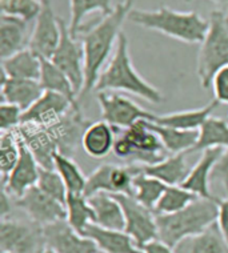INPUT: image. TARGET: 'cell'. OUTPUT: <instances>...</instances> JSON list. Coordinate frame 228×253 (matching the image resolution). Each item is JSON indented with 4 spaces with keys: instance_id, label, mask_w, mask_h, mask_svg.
Returning <instances> with one entry per match:
<instances>
[{
    "instance_id": "29",
    "label": "cell",
    "mask_w": 228,
    "mask_h": 253,
    "mask_svg": "<svg viewBox=\"0 0 228 253\" xmlns=\"http://www.w3.org/2000/svg\"><path fill=\"white\" fill-rule=\"evenodd\" d=\"M39 82L43 85L44 91L59 93L68 99L74 105H79L78 93L71 80L49 59H42V75Z\"/></svg>"
},
{
    "instance_id": "7",
    "label": "cell",
    "mask_w": 228,
    "mask_h": 253,
    "mask_svg": "<svg viewBox=\"0 0 228 253\" xmlns=\"http://www.w3.org/2000/svg\"><path fill=\"white\" fill-rule=\"evenodd\" d=\"M0 248L4 253H42L46 248L43 228L32 221L1 218Z\"/></svg>"
},
{
    "instance_id": "11",
    "label": "cell",
    "mask_w": 228,
    "mask_h": 253,
    "mask_svg": "<svg viewBox=\"0 0 228 253\" xmlns=\"http://www.w3.org/2000/svg\"><path fill=\"white\" fill-rule=\"evenodd\" d=\"M97 103L100 105L101 120L119 129L130 128L140 120L154 122L155 119V114L145 111L135 101L119 93L99 92Z\"/></svg>"
},
{
    "instance_id": "36",
    "label": "cell",
    "mask_w": 228,
    "mask_h": 253,
    "mask_svg": "<svg viewBox=\"0 0 228 253\" xmlns=\"http://www.w3.org/2000/svg\"><path fill=\"white\" fill-rule=\"evenodd\" d=\"M36 187H39L49 197H52L55 200L60 201L62 204L66 205L68 191H67V187L63 181L62 176L57 173L55 168L40 167L39 180H38Z\"/></svg>"
},
{
    "instance_id": "12",
    "label": "cell",
    "mask_w": 228,
    "mask_h": 253,
    "mask_svg": "<svg viewBox=\"0 0 228 253\" xmlns=\"http://www.w3.org/2000/svg\"><path fill=\"white\" fill-rule=\"evenodd\" d=\"M62 38L60 18L53 12L49 0H42V9L36 16L28 48L42 59H51Z\"/></svg>"
},
{
    "instance_id": "15",
    "label": "cell",
    "mask_w": 228,
    "mask_h": 253,
    "mask_svg": "<svg viewBox=\"0 0 228 253\" xmlns=\"http://www.w3.org/2000/svg\"><path fill=\"white\" fill-rule=\"evenodd\" d=\"M19 143H20L19 162L16 163V166L12 169V172L9 173L8 177L1 181V185H3L1 189L7 191V193L12 199H19L28 189L36 187L40 172L39 163L35 159V156L32 155L31 151L28 149V147L23 143L20 137H19Z\"/></svg>"
},
{
    "instance_id": "5",
    "label": "cell",
    "mask_w": 228,
    "mask_h": 253,
    "mask_svg": "<svg viewBox=\"0 0 228 253\" xmlns=\"http://www.w3.org/2000/svg\"><path fill=\"white\" fill-rule=\"evenodd\" d=\"M208 23L196 64L197 78L204 89L211 87L216 72L228 66V13L223 9L211 11Z\"/></svg>"
},
{
    "instance_id": "13",
    "label": "cell",
    "mask_w": 228,
    "mask_h": 253,
    "mask_svg": "<svg viewBox=\"0 0 228 253\" xmlns=\"http://www.w3.org/2000/svg\"><path fill=\"white\" fill-rule=\"evenodd\" d=\"M15 205L28 216L30 221L42 228L67 217L66 205L46 195L39 187H32L23 196L15 199Z\"/></svg>"
},
{
    "instance_id": "42",
    "label": "cell",
    "mask_w": 228,
    "mask_h": 253,
    "mask_svg": "<svg viewBox=\"0 0 228 253\" xmlns=\"http://www.w3.org/2000/svg\"><path fill=\"white\" fill-rule=\"evenodd\" d=\"M144 253H176V251L160 240L151 241L143 248Z\"/></svg>"
},
{
    "instance_id": "17",
    "label": "cell",
    "mask_w": 228,
    "mask_h": 253,
    "mask_svg": "<svg viewBox=\"0 0 228 253\" xmlns=\"http://www.w3.org/2000/svg\"><path fill=\"white\" fill-rule=\"evenodd\" d=\"M82 235L91 239L103 253H144L126 231H115L91 223Z\"/></svg>"
},
{
    "instance_id": "45",
    "label": "cell",
    "mask_w": 228,
    "mask_h": 253,
    "mask_svg": "<svg viewBox=\"0 0 228 253\" xmlns=\"http://www.w3.org/2000/svg\"><path fill=\"white\" fill-rule=\"evenodd\" d=\"M42 253H56V252H55L53 249L48 248V247H46V248H44V251Z\"/></svg>"
},
{
    "instance_id": "30",
    "label": "cell",
    "mask_w": 228,
    "mask_h": 253,
    "mask_svg": "<svg viewBox=\"0 0 228 253\" xmlns=\"http://www.w3.org/2000/svg\"><path fill=\"white\" fill-rule=\"evenodd\" d=\"M112 0H70V23L68 30L75 39L83 28V20L92 12L110 15L114 11Z\"/></svg>"
},
{
    "instance_id": "41",
    "label": "cell",
    "mask_w": 228,
    "mask_h": 253,
    "mask_svg": "<svg viewBox=\"0 0 228 253\" xmlns=\"http://www.w3.org/2000/svg\"><path fill=\"white\" fill-rule=\"evenodd\" d=\"M216 224L224 239L228 243V199H220L218 203V220Z\"/></svg>"
},
{
    "instance_id": "33",
    "label": "cell",
    "mask_w": 228,
    "mask_h": 253,
    "mask_svg": "<svg viewBox=\"0 0 228 253\" xmlns=\"http://www.w3.org/2000/svg\"><path fill=\"white\" fill-rule=\"evenodd\" d=\"M67 217L75 231L83 233L88 224L93 223V211L91 204L83 193H68L66 200Z\"/></svg>"
},
{
    "instance_id": "39",
    "label": "cell",
    "mask_w": 228,
    "mask_h": 253,
    "mask_svg": "<svg viewBox=\"0 0 228 253\" xmlns=\"http://www.w3.org/2000/svg\"><path fill=\"white\" fill-rule=\"evenodd\" d=\"M211 88L214 91L215 100L220 104H228V66L216 72L212 79Z\"/></svg>"
},
{
    "instance_id": "21",
    "label": "cell",
    "mask_w": 228,
    "mask_h": 253,
    "mask_svg": "<svg viewBox=\"0 0 228 253\" xmlns=\"http://www.w3.org/2000/svg\"><path fill=\"white\" fill-rule=\"evenodd\" d=\"M187 153H176L167 156L162 162L152 166H136L141 173L155 177L164 183L167 187L170 185H183L185 179L188 177L189 170L185 160Z\"/></svg>"
},
{
    "instance_id": "6",
    "label": "cell",
    "mask_w": 228,
    "mask_h": 253,
    "mask_svg": "<svg viewBox=\"0 0 228 253\" xmlns=\"http://www.w3.org/2000/svg\"><path fill=\"white\" fill-rule=\"evenodd\" d=\"M116 131L114 153L120 159H131L134 166H152L167 157V151L149 120H140L126 129Z\"/></svg>"
},
{
    "instance_id": "32",
    "label": "cell",
    "mask_w": 228,
    "mask_h": 253,
    "mask_svg": "<svg viewBox=\"0 0 228 253\" xmlns=\"http://www.w3.org/2000/svg\"><path fill=\"white\" fill-rule=\"evenodd\" d=\"M53 168L62 176L68 193H83L84 195L87 177L84 176L83 170L80 169L78 163L75 162L72 157L56 152L53 155Z\"/></svg>"
},
{
    "instance_id": "14",
    "label": "cell",
    "mask_w": 228,
    "mask_h": 253,
    "mask_svg": "<svg viewBox=\"0 0 228 253\" xmlns=\"http://www.w3.org/2000/svg\"><path fill=\"white\" fill-rule=\"evenodd\" d=\"M46 247L56 253H97L96 244L71 227L67 220H60L43 228Z\"/></svg>"
},
{
    "instance_id": "18",
    "label": "cell",
    "mask_w": 228,
    "mask_h": 253,
    "mask_svg": "<svg viewBox=\"0 0 228 253\" xmlns=\"http://www.w3.org/2000/svg\"><path fill=\"white\" fill-rule=\"evenodd\" d=\"M44 88L39 80H20L1 76V103L13 104L26 112L39 100Z\"/></svg>"
},
{
    "instance_id": "4",
    "label": "cell",
    "mask_w": 228,
    "mask_h": 253,
    "mask_svg": "<svg viewBox=\"0 0 228 253\" xmlns=\"http://www.w3.org/2000/svg\"><path fill=\"white\" fill-rule=\"evenodd\" d=\"M219 200L197 197L184 210L170 214H156L158 240L175 249L185 239L206 232L218 220Z\"/></svg>"
},
{
    "instance_id": "40",
    "label": "cell",
    "mask_w": 228,
    "mask_h": 253,
    "mask_svg": "<svg viewBox=\"0 0 228 253\" xmlns=\"http://www.w3.org/2000/svg\"><path fill=\"white\" fill-rule=\"evenodd\" d=\"M211 180L222 184V187L226 189L228 195V148L223 149L219 159L216 160L215 166L212 168Z\"/></svg>"
},
{
    "instance_id": "47",
    "label": "cell",
    "mask_w": 228,
    "mask_h": 253,
    "mask_svg": "<svg viewBox=\"0 0 228 253\" xmlns=\"http://www.w3.org/2000/svg\"><path fill=\"white\" fill-rule=\"evenodd\" d=\"M97 253H103V252H100V251H99V252H97Z\"/></svg>"
},
{
    "instance_id": "34",
    "label": "cell",
    "mask_w": 228,
    "mask_h": 253,
    "mask_svg": "<svg viewBox=\"0 0 228 253\" xmlns=\"http://www.w3.org/2000/svg\"><path fill=\"white\" fill-rule=\"evenodd\" d=\"M197 196L183 185H170L164 189L160 200L155 207V214H170L187 208Z\"/></svg>"
},
{
    "instance_id": "46",
    "label": "cell",
    "mask_w": 228,
    "mask_h": 253,
    "mask_svg": "<svg viewBox=\"0 0 228 253\" xmlns=\"http://www.w3.org/2000/svg\"><path fill=\"white\" fill-rule=\"evenodd\" d=\"M185 1H187V3H188V1H192V0H185Z\"/></svg>"
},
{
    "instance_id": "28",
    "label": "cell",
    "mask_w": 228,
    "mask_h": 253,
    "mask_svg": "<svg viewBox=\"0 0 228 253\" xmlns=\"http://www.w3.org/2000/svg\"><path fill=\"white\" fill-rule=\"evenodd\" d=\"M149 124L159 136L163 147L171 155L189 153V151L196 145L199 131H183L172 126H159L154 122H149Z\"/></svg>"
},
{
    "instance_id": "26",
    "label": "cell",
    "mask_w": 228,
    "mask_h": 253,
    "mask_svg": "<svg viewBox=\"0 0 228 253\" xmlns=\"http://www.w3.org/2000/svg\"><path fill=\"white\" fill-rule=\"evenodd\" d=\"M175 251L176 253H228V243L215 223L200 235L182 241Z\"/></svg>"
},
{
    "instance_id": "2",
    "label": "cell",
    "mask_w": 228,
    "mask_h": 253,
    "mask_svg": "<svg viewBox=\"0 0 228 253\" xmlns=\"http://www.w3.org/2000/svg\"><path fill=\"white\" fill-rule=\"evenodd\" d=\"M95 89L97 92H127L152 104H159L163 100L162 92L148 83L132 64L128 39L123 32L119 36L114 55L97 79Z\"/></svg>"
},
{
    "instance_id": "48",
    "label": "cell",
    "mask_w": 228,
    "mask_h": 253,
    "mask_svg": "<svg viewBox=\"0 0 228 253\" xmlns=\"http://www.w3.org/2000/svg\"><path fill=\"white\" fill-rule=\"evenodd\" d=\"M227 122H228V118H227Z\"/></svg>"
},
{
    "instance_id": "19",
    "label": "cell",
    "mask_w": 228,
    "mask_h": 253,
    "mask_svg": "<svg viewBox=\"0 0 228 253\" xmlns=\"http://www.w3.org/2000/svg\"><path fill=\"white\" fill-rule=\"evenodd\" d=\"M28 23L24 19L1 13L0 16V56L1 59L12 56L28 48L30 38Z\"/></svg>"
},
{
    "instance_id": "3",
    "label": "cell",
    "mask_w": 228,
    "mask_h": 253,
    "mask_svg": "<svg viewBox=\"0 0 228 253\" xmlns=\"http://www.w3.org/2000/svg\"><path fill=\"white\" fill-rule=\"evenodd\" d=\"M128 20L145 30L156 31L187 44H202L210 24L208 19L195 11L182 12L166 5L152 11L132 8Z\"/></svg>"
},
{
    "instance_id": "38",
    "label": "cell",
    "mask_w": 228,
    "mask_h": 253,
    "mask_svg": "<svg viewBox=\"0 0 228 253\" xmlns=\"http://www.w3.org/2000/svg\"><path fill=\"white\" fill-rule=\"evenodd\" d=\"M22 109L13 104L1 103L0 105V129L1 132H8L18 129L23 120Z\"/></svg>"
},
{
    "instance_id": "1",
    "label": "cell",
    "mask_w": 228,
    "mask_h": 253,
    "mask_svg": "<svg viewBox=\"0 0 228 253\" xmlns=\"http://www.w3.org/2000/svg\"><path fill=\"white\" fill-rule=\"evenodd\" d=\"M134 8V0H123L115 5L110 15L103 16L100 22L92 28L82 31L76 39L80 40L84 52V83L83 93H88L95 89L96 82L104 70L107 60L110 59L112 51H115L116 43L124 22L128 20V15ZM82 93V95H83Z\"/></svg>"
},
{
    "instance_id": "22",
    "label": "cell",
    "mask_w": 228,
    "mask_h": 253,
    "mask_svg": "<svg viewBox=\"0 0 228 253\" xmlns=\"http://www.w3.org/2000/svg\"><path fill=\"white\" fill-rule=\"evenodd\" d=\"M88 201L93 211V224L115 231H124L126 218L123 208L114 195L99 192L88 197Z\"/></svg>"
},
{
    "instance_id": "27",
    "label": "cell",
    "mask_w": 228,
    "mask_h": 253,
    "mask_svg": "<svg viewBox=\"0 0 228 253\" xmlns=\"http://www.w3.org/2000/svg\"><path fill=\"white\" fill-rule=\"evenodd\" d=\"M228 148V122L224 119L211 116L199 129L196 145L189 153L204 152L207 149Z\"/></svg>"
},
{
    "instance_id": "43",
    "label": "cell",
    "mask_w": 228,
    "mask_h": 253,
    "mask_svg": "<svg viewBox=\"0 0 228 253\" xmlns=\"http://www.w3.org/2000/svg\"><path fill=\"white\" fill-rule=\"evenodd\" d=\"M11 199L7 191L1 189V204H0V216L1 218H8L11 214Z\"/></svg>"
},
{
    "instance_id": "49",
    "label": "cell",
    "mask_w": 228,
    "mask_h": 253,
    "mask_svg": "<svg viewBox=\"0 0 228 253\" xmlns=\"http://www.w3.org/2000/svg\"><path fill=\"white\" fill-rule=\"evenodd\" d=\"M1 253H4V252H1Z\"/></svg>"
},
{
    "instance_id": "31",
    "label": "cell",
    "mask_w": 228,
    "mask_h": 253,
    "mask_svg": "<svg viewBox=\"0 0 228 253\" xmlns=\"http://www.w3.org/2000/svg\"><path fill=\"white\" fill-rule=\"evenodd\" d=\"M134 170H135V177H134V195L136 200L145 205L149 210L155 211V207L158 204V201L160 200L164 189L167 185L162 183L160 180L147 176L144 173H141L140 170L137 169V167L134 166Z\"/></svg>"
},
{
    "instance_id": "24",
    "label": "cell",
    "mask_w": 228,
    "mask_h": 253,
    "mask_svg": "<svg viewBox=\"0 0 228 253\" xmlns=\"http://www.w3.org/2000/svg\"><path fill=\"white\" fill-rule=\"evenodd\" d=\"M219 101L215 99L210 101L208 104L200 108L185 109V111H179V112H171V114L155 115L154 123L159 126H172L183 131H199L200 126L206 123L207 119H210L218 107Z\"/></svg>"
},
{
    "instance_id": "35",
    "label": "cell",
    "mask_w": 228,
    "mask_h": 253,
    "mask_svg": "<svg viewBox=\"0 0 228 253\" xmlns=\"http://www.w3.org/2000/svg\"><path fill=\"white\" fill-rule=\"evenodd\" d=\"M20 157V143L18 133L15 131L1 132L0 136V173L1 181L12 172Z\"/></svg>"
},
{
    "instance_id": "23",
    "label": "cell",
    "mask_w": 228,
    "mask_h": 253,
    "mask_svg": "<svg viewBox=\"0 0 228 253\" xmlns=\"http://www.w3.org/2000/svg\"><path fill=\"white\" fill-rule=\"evenodd\" d=\"M116 131L104 120L90 123L82 136L84 152L92 159H103L114 151Z\"/></svg>"
},
{
    "instance_id": "16",
    "label": "cell",
    "mask_w": 228,
    "mask_h": 253,
    "mask_svg": "<svg viewBox=\"0 0 228 253\" xmlns=\"http://www.w3.org/2000/svg\"><path fill=\"white\" fill-rule=\"evenodd\" d=\"M72 108L80 107L74 105L68 99L59 93L44 91L39 100L23 114L22 123H32L42 126H52L64 118Z\"/></svg>"
},
{
    "instance_id": "10",
    "label": "cell",
    "mask_w": 228,
    "mask_h": 253,
    "mask_svg": "<svg viewBox=\"0 0 228 253\" xmlns=\"http://www.w3.org/2000/svg\"><path fill=\"white\" fill-rule=\"evenodd\" d=\"M135 170L132 166L101 164L87 176L84 196L90 197L95 193L104 192L110 195H134Z\"/></svg>"
},
{
    "instance_id": "9",
    "label": "cell",
    "mask_w": 228,
    "mask_h": 253,
    "mask_svg": "<svg viewBox=\"0 0 228 253\" xmlns=\"http://www.w3.org/2000/svg\"><path fill=\"white\" fill-rule=\"evenodd\" d=\"M120 203L126 218L124 231L131 236L141 249L151 241L158 240L156 214L152 210L136 200L130 195H114Z\"/></svg>"
},
{
    "instance_id": "37",
    "label": "cell",
    "mask_w": 228,
    "mask_h": 253,
    "mask_svg": "<svg viewBox=\"0 0 228 253\" xmlns=\"http://www.w3.org/2000/svg\"><path fill=\"white\" fill-rule=\"evenodd\" d=\"M1 13L24 19L26 22L35 20L42 9V0H0Z\"/></svg>"
},
{
    "instance_id": "44",
    "label": "cell",
    "mask_w": 228,
    "mask_h": 253,
    "mask_svg": "<svg viewBox=\"0 0 228 253\" xmlns=\"http://www.w3.org/2000/svg\"><path fill=\"white\" fill-rule=\"evenodd\" d=\"M212 3H215L216 5H219L222 8L228 9V0H211Z\"/></svg>"
},
{
    "instance_id": "8",
    "label": "cell",
    "mask_w": 228,
    "mask_h": 253,
    "mask_svg": "<svg viewBox=\"0 0 228 253\" xmlns=\"http://www.w3.org/2000/svg\"><path fill=\"white\" fill-rule=\"evenodd\" d=\"M62 38L56 51L49 60L70 79L75 91L80 96L83 93L86 75H84V52L79 39L70 34L68 24L60 18Z\"/></svg>"
},
{
    "instance_id": "20",
    "label": "cell",
    "mask_w": 228,
    "mask_h": 253,
    "mask_svg": "<svg viewBox=\"0 0 228 253\" xmlns=\"http://www.w3.org/2000/svg\"><path fill=\"white\" fill-rule=\"evenodd\" d=\"M223 152V149L212 148L207 149L202 153V156L199 157L196 164L189 170L188 177L183 183V187L188 189L192 193H195L197 197L202 199H208V200H216L215 197L211 193L210 181L212 168L215 166L216 160Z\"/></svg>"
},
{
    "instance_id": "25",
    "label": "cell",
    "mask_w": 228,
    "mask_h": 253,
    "mask_svg": "<svg viewBox=\"0 0 228 253\" xmlns=\"http://www.w3.org/2000/svg\"><path fill=\"white\" fill-rule=\"evenodd\" d=\"M1 71L4 76L11 79L40 80L42 57L26 48L7 59H1Z\"/></svg>"
}]
</instances>
